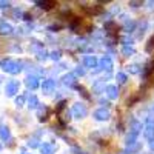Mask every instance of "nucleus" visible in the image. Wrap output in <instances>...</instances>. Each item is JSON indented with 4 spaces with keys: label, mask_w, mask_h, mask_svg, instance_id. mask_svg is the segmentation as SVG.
<instances>
[{
    "label": "nucleus",
    "mask_w": 154,
    "mask_h": 154,
    "mask_svg": "<svg viewBox=\"0 0 154 154\" xmlns=\"http://www.w3.org/2000/svg\"><path fill=\"white\" fill-rule=\"evenodd\" d=\"M130 5H142V2H130Z\"/></svg>",
    "instance_id": "35"
},
{
    "label": "nucleus",
    "mask_w": 154,
    "mask_h": 154,
    "mask_svg": "<svg viewBox=\"0 0 154 154\" xmlns=\"http://www.w3.org/2000/svg\"><path fill=\"white\" fill-rule=\"evenodd\" d=\"M94 117H96L97 120H108V119H109V112H108L106 109H97V111L94 112Z\"/></svg>",
    "instance_id": "11"
},
{
    "label": "nucleus",
    "mask_w": 154,
    "mask_h": 154,
    "mask_svg": "<svg viewBox=\"0 0 154 154\" xmlns=\"http://www.w3.org/2000/svg\"><path fill=\"white\" fill-rule=\"evenodd\" d=\"M77 154H85V152H80V151H77Z\"/></svg>",
    "instance_id": "37"
},
{
    "label": "nucleus",
    "mask_w": 154,
    "mask_h": 154,
    "mask_svg": "<svg viewBox=\"0 0 154 154\" xmlns=\"http://www.w3.org/2000/svg\"><path fill=\"white\" fill-rule=\"evenodd\" d=\"M83 63H85V66H88V68H96L99 62H97V59L94 56H86L85 60H83Z\"/></svg>",
    "instance_id": "12"
},
{
    "label": "nucleus",
    "mask_w": 154,
    "mask_h": 154,
    "mask_svg": "<svg viewBox=\"0 0 154 154\" xmlns=\"http://www.w3.org/2000/svg\"><path fill=\"white\" fill-rule=\"evenodd\" d=\"M105 29H108V32H116L117 31V25H116L114 22H106V25H105Z\"/></svg>",
    "instance_id": "22"
},
{
    "label": "nucleus",
    "mask_w": 154,
    "mask_h": 154,
    "mask_svg": "<svg viewBox=\"0 0 154 154\" xmlns=\"http://www.w3.org/2000/svg\"><path fill=\"white\" fill-rule=\"evenodd\" d=\"M12 31H14L12 25H9V23H8V22H5V20H0V34H3V35H9V34H12Z\"/></svg>",
    "instance_id": "4"
},
{
    "label": "nucleus",
    "mask_w": 154,
    "mask_h": 154,
    "mask_svg": "<svg viewBox=\"0 0 154 154\" xmlns=\"http://www.w3.org/2000/svg\"><path fill=\"white\" fill-rule=\"evenodd\" d=\"M28 106H29V109L38 108V99H37L34 94H31V96L28 97Z\"/></svg>",
    "instance_id": "16"
},
{
    "label": "nucleus",
    "mask_w": 154,
    "mask_h": 154,
    "mask_svg": "<svg viewBox=\"0 0 154 154\" xmlns=\"http://www.w3.org/2000/svg\"><path fill=\"white\" fill-rule=\"evenodd\" d=\"M28 146H31V148H37V146H40V143H38V140H37V139H29Z\"/></svg>",
    "instance_id": "25"
},
{
    "label": "nucleus",
    "mask_w": 154,
    "mask_h": 154,
    "mask_svg": "<svg viewBox=\"0 0 154 154\" xmlns=\"http://www.w3.org/2000/svg\"><path fill=\"white\" fill-rule=\"evenodd\" d=\"M86 108H85V105H82V103H75L74 105V108H72V114L75 116V117H85L86 116Z\"/></svg>",
    "instance_id": "3"
},
{
    "label": "nucleus",
    "mask_w": 154,
    "mask_h": 154,
    "mask_svg": "<svg viewBox=\"0 0 154 154\" xmlns=\"http://www.w3.org/2000/svg\"><path fill=\"white\" fill-rule=\"evenodd\" d=\"M63 83L68 85V86H74V85H75V75H74V74L63 75Z\"/></svg>",
    "instance_id": "15"
},
{
    "label": "nucleus",
    "mask_w": 154,
    "mask_h": 154,
    "mask_svg": "<svg viewBox=\"0 0 154 154\" xmlns=\"http://www.w3.org/2000/svg\"><path fill=\"white\" fill-rule=\"evenodd\" d=\"M83 9L88 12V14H100V12H102V6H93V8L83 6Z\"/></svg>",
    "instance_id": "19"
},
{
    "label": "nucleus",
    "mask_w": 154,
    "mask_h": 154,
    "mask_svg": "<svg viewBox=\"0 0 154 154\" xmlns=\"http://www.w3.org/2000/svg\"><path fill=\"white\" fill-rule=\"evenodd\" d=\"M22 154H28V152H22Z\"/></svg>",
    "instance_id": "38"
},
{
    "label": "nucleus",
    "mask_w": 154,
    "mask_h": 154,
    "mask_svg": "<svg viewBox=\"0 0 154 154\" xmlns=\"http://www.w3.org/2000/svg\"><path fill=\"white\" fill-rule=\"evenodd\" d=\"M22 66H23L22 62L12 60V59H3L0 62V68L5 72H9V74H19L22 71Z\"/></svg>",
    "instance_id": "1"
},
{
    "label": "nucleus",
    "mask_w": 154,
    "mask_h": 154,
    "mask_svg": "<svg viewBox=\"0 0 154 154\" xmlns=\"http://www.w3.org/2000/svg\"><path fill=\"white\" fill-rule=\"evenodd\" d=\"M40 151H42V154H54L56 152V145L43 143V145H40Z\"/></svg>",
    "instance_id": "10"
},
{
    "label": "nucleus",
    "mask_w": 154,
    "mask_h": 154,
    "mask_svg": "<svg viewBox=\"0 0 154 154\" xmlns=\"http://www.w3.org/2000/svg\"><path fill=\"white\" fill-rule=\"evenodd\" d=\"M140 148V143L139 142H136V143H133V145H128V149L130 151H137Z\"/></svg>",
    "instance_id": "29"
},
{
    "label": "nucleus",
    "mask_w": 154,
    "mask_h": 154,
    "mask_svg": "<svg viewBox=\"0 0 154 154\" xmlns=\"http://www.w3.org/2000/svg\"><path fill=\"white\" fill-rule=\"evenodd\" d=\"M152 48H154V35L149 38V40H148V45H146V51H148V53H151V51H152Z\"/></svg>",
    "instance_id": "26"
},
{
    "label": "nucleus",
    "mask_w": 154,
    "mask_h": 154,
    "mask_svg": "<svg viewBox=\"0 0 154 154\" xmlns=\"http://www.w3.org/2000/svg\"><path fill=\"white\" fill-rule=\"evenodd\" d=\"M136 53V49L133 48V46H130V45H125L123 48H122V54L123 56H133Z\"/></svg>",
    "instance_id": "20"
},
{
    "label": "nucleus",
    "mask_w": 154,
    "mask_h": 154,
    "mask_svg": "<svg viewBox=\"0 0 154 154\" xmlns=\"http://www.w3.org/2000/svg\"><path fill=\"white\" fill-rule=\"evenodd\" d=\"M9 6H11V3H9V2H5V0H0V8H2V9L9 8Z\"/></svg>",
    "instance_id": "31"
},
{
    "label": "nucleus",
    "mask_w": 154,
    "mask_h": 154,
    "mask_svg": "<svg viewBox=\"0 0 154 154\" xmlns=\"http://www.w3.org/2000/svg\"><path fill=\"white\" fill-rule=\"evenodd\" d=\"M25 83H26V86H28L29 89H35V88L38 86V79H37L35 75H28L26 80H25Z\"/></svg>",
    "instance_id": "9"
},
{
    "label": "nucleus",
    "mask_w": 154,
    "mask_h": 154,
    "mask_svg": "<svg viewBox=\"0 0 154 154\" xmlns=\"http://www.w3.org/2000/svg\"><path fill=\"white\" fill-rule=\"evenodd\" d=\"M77 89H79V91L82 93V96H83L85 99H89V94H86V91H85V88H83V86H79V85H77Z\"/></svg>",
    "instance_id": "30"
},
{
    "label": "nucleus",
    "mask_w": 154,
    "mask_h": 154,
    "mask_svg": "<svg viewBox=\"0 0 154 154\" xmlns=\"http://www.w3.org/2000/svg\"><path fill=\"white\" fill-rule=\"evenodd\" d=\"M16 105H17L19 108L25 105V96H19V97H16Z\"/></svg>",
    "instance_id": "24"
},
{
    "label": "nucleus",
    "mask_w": 154,
    "mask_h": 154,
    "mask_svg": "<svg viewBox=\"0 0 154 154\" xmlns=\"http://www.w3.org/2000/svg\"><path fill=\"white\" fill-rule=\"evenodd\" d=\"M100 66L103 68V69H106V71H109L111 68H112V62H111V59L109 57H103L100 60Z\"/></svg>",
    "instance_id": "17"
},
{
    "label": "nucleus",
    "mask_w": 154,
    "mask_h": 154,
    "mask_svg": "<svg viewBox=\"0 0 154 154\" xmlns=\"http://www.w3.org/2000/svg\"><path fill=\"white\" fill-rule=\"evenodd\" d=\"M0 149H2V145H0Z\"/></svg>",
    "instance_id": "39"
},
{
    "label": "nucleus",
    "mask_w": 154,
    "mask_h": 154,
    "mask_svg": "<svg viewBox=\"0 0 154 154\" xmlns=\"http://www.w3.org/2000/svg\"><path fill=\"white\" fill-rule=\"evenodd\" d=\"M60 56H62V54H60V51H54V53H51V54H49V57L53 59V60H59Z\"/></svg>",
    "instance_id": "28"
},
{
    "label": "nucleus",
    "mask_w": 154,
    "mask_h": 154,
    "mask_svg": "<svg viewBox=\"0 0 154 154\" xmlns=\"http://www.w3.org/2000/svg\"><path fill=\"white\" fill-rule=\"evenodd\" d=\"M35 54H37V59H38V60H45V59L48 57V53L45 51V48H42L40 51H37Z\"/></svg>",
    "instance_id": "23"
},
{
    "label": "nucleus",
    "mask_w": 154,
    "mask_h": 154,
    "mask_svg": "<svg viewBox=\"0 0 154 154\" xmlns=\"http://www.w3.org/2000/svg\"><path fill=\"white\" fill-rule=\"evenodd\" d=\"M0 139L6 142V140H11V131L6 125H0Z\"/></svg>",
    "instance_id": "7"
},
{
    "label": "nucleus",
    "mask_w": 154,
    "mask_h": 154,
    "mask_svg": "<svg viewBox=\"0 0 154 154\" xmlns=\"http://www.w3.org/2000/svg\"><path fill=\"white\" fill-rule=\"evenodd\" d=\"M35 5L38 8H42V9H51V8H54L57 6V2H53V0H45V2H35Z\"/></svg>",
    "instance_id": "8"
},
{
    "label": "nucleus",
    "mask_w": 154,
    "mask_h": 154,
    "mask_svg": "<svg viewBox=\"0 0 154 154\" xmlns=\"http://www.w3.org/2000/svg\"><path fill=\"white\" fill-rule=\"evenodd\" d=\"M143 134H145V137H148L149 140H151V139H154V126H152V125H148V126L145 128Z\"/></svg>",
    "instance_id": "21"
},
{
    "label": "nucleus",
    "mask_w": 154,
    "mask_h": 154,
    "mask_svg": "<svg viewBox=\"0 0 154 154\" xmlns=\"http://www.w3.org/2000/svg\"><path fill=\"white\" fill-rule=\"evenodd\" d=\"M140 130H142V123H139V122H133V125H131V133H130V134L137 136V134L140 133Z\"/></svg>",
    "instance_id": "18"
},
{
    "label": "nucleus",
    "mask_w": 154,
    "mask_h": 154,
    "mask_svg": "<svg viewBox=\"0 0 154 154\" xmlns=\"http://www.w3.org/2000/svg\"><path fill=\"white\" fill-rule=\"evenodd\" d=\"M48 116H49V109L46 106H38V120L40 122L48 120Z\"/></svg>",
    "instance_id": "13"
},
{
    "label": "nucleus",
    "mask_w": 154,
    "mask_h": 154,
    "mask_svg": "<svg viewBox=\"0 0 154 154\" xmlns=\"http://www.w3.org/2000/svg\"><path fill=\"white\" fill-rule=\"evenodd\" d=\"M117 82L119 83H125L126 82V75L123 72H117Z\"/></svg>",
    "instance_id": "27"
},
{
    "label": "nucleus",
    "mask_w": 154,
    "mask_h": 154,
    "mask_svg": "<svg viewBox=\"0 0 154 154\" xmlns=\"http://www.w3.org/2000/svg\"><path fill=\"white\" fill-rule=\"evenodd\" d=\"M2 80H3V77H2V75H0V83H2Z\"/></svg>",
    "instance_id": "36"
},
{
    "label": "nucleus",
    "mask_w": 154,
    "mask_h": 154,
    "mask_svg": "<svg viewBox=\"0 0 154 154\" xmlns=\"http://www.w3.org/2000/svg\"><path fill=\"white\" fill-rule=\"evenodd\" d=\"M149 148H151V149H154V139H151V140H149Z\"/></svg>",
    "instance_id": "34"
},
{
    "label": "nucleus",
    "mask_w": 154,
    "mask_h": 154,
    "mask_svg": "<svg viewBox=\"0 0 154 154\" xmlns=\"http://www.w3.org/2000/svg\"><path fill=\"white\" fill-rule=\"evenodd\" d=\"M105 93H106V96L111 100H114V99H117V96H119V89H117V86H114V85H108L105 88Z\"/></svg>",
    "instance_id": "6"
},
{
    "label": "nucleus",
    "mask_w": 154,
    "mask_h": 154,
    "mask_svg": "<svg viewBox=\"0 0 154 154\" xmlns=\"http://www.w3.org/2000/svg\"><path fill=\"white\" fill-rule=\"evenodd\" d=\"M83 74H85V69H83V68H80V66L74 71V75H83Z\"/></svg>",
    "instance_id": "32"
},
{
    "label": "nucleus",
    "mask_w": 154,
    "mask_h": 154,
    "mask_svg": "<svg viewBox=\"0 0 154 154\" xmlns=\"http://www.w3.org/2000/svg\"><path fill=\"white\" fill-rule=\"evenodd\" d=\"M139 71H140V69H139V66H137V65H131V66H130V72H133V74H137Z\"/></svg>",
    "instance_id": "33"
},
{
    "label": "nucleus",
    "mask_w": 154,
    "mask_h": 154,
    "mask_svg": "<svg viewBox=\"0 0 154 154\" xmlns=\"http://www.w3.org/2000/svg\"><path fill=\"white\" fill-rule=\"evenodd\" d=\"M19 88H20V83L17 80H9L5 86V94L8 97H12V96H16L19 93Z\"/></svg>",
    "instance_id": "2"
},
{
    "label": "nucleus",
    "mask_w": 154,
    "mask_h": 154,
    "mask_svg": "<svg viewBox=\"0 0 154 154\" xmlns=\"http://www.w3.org/2000/svg\"><path fill=\"white\" fill-rule=\"evenodd\" d=\"M54 88H56V82H54L53 79H46V80H43V83H42V89H43V93H45V94H49Z\"/></svg>",
    "instance_id": "5"
},
{
    "label": "nucleus",
    "mask_w": 154,
    "mask_h": 154,
    "mask_svg": "<svg viewBox=\"0 0 154 154\" xmlns=\"http://www.w3.org/2000/svg\"><path fill=\"white\" fill-rule=\"evenodd\" d=\"M152 72H154V59H151L146 65H145V68H143V75H145V77H149Z\"/></svg>",
    "instance_id": "14"
}]
</instances>
